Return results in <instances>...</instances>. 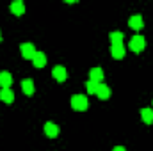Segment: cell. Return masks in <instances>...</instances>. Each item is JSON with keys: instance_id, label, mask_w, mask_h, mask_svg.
<instances>
[{"instance_id": "17", "label": "cell", "mask_w": 153, "mask_h": 151, "mask_svg": "<svg viewBox=\"0 0 153 151\" xmlns=\"http://www.w3.org/2000/svg\"><path fill=\"white\" fill-rule=\"evenodd\" d=\"M98 85H100V84H96V82H93V80H87V84H85V89H87V93H89V94H96V91H98Z\"/></svg>"}, {"instance_id": "19", "label": "cell", "mask_w": 153, "mask_h": 151, "mask_svg": "<svg viewBox=\"0 0 153 151\" xmlns=\"http://www.w3.org/2000/svg\"><path fill=\"white\" fill-rule=\"evenodd\" d=\"M0 39H2V34H0Z\"/></svg>"}, {"instance_id": "2", "label": "cell", "mask_w": 153, "mask_h": 151, "mask_svg": "<svg viewBox=\"0 0 153 151\" xmlns=\"http://www.w3.org/2000/svg\"><path fill=\"white\" fill-rule=\"evenodd\" d=\"M144 38L141 36V34H137V36H134V38L130 39V50L132 52H135V53H139V52H143L144 50Z\"/></svg>"}, {"instance_id": "1", "label": "cell", "mask_w": 153, "mask_h": 151, "mask_svg": "<svg viewBox=\"0 0 153 151\" xmlns=\"http://www.w3.org/2000/svg\"><path fill=\"white\" fill-rule=\"evenodd\" d=\"M71 107H73V110H78V112L85 110L87 109V98L84 94H75L71 98Z\"/></svg>"}, {"instance_id": "8", "label": "cell", "mask_w": 153, "mask_h": 151, "mask_svg": "<svg viewBox=\"0 0 153 151\" xmlns=\"http://www.w3.org/2000/svg\"><path fill=\"white\" fill-rule=\"evenodd\" d=\"M89 80H93L96 84H102V80H103V70L102 68H93L89 71Z\"/></svg>"}, {"instance_id": "15", "label": "cell", "mask_w": 153, "mask_h": 151, "mask_svg": "<svg viewBox=\"0 0 153 151\" xmlns=\"http://www.w3.org/2000/svg\"><path fill=\"white\" fill-rule=\"evenodd\" d=\"M141 117H143V121L146 124H152L153 123V110L152 109H143L141 110Z\"/></svg>"}, {"instance_id": "11", "label": "cell", "mask_w": 153, "mask_h": 151, "mask_svg": "<svg viewBox=\"0 0 153 151\" xmlns=\"http://www.w3.org/2000/svg\"><path fill=\"white\" fill-rule=\"evenodd\" d=\"M22 91H23L27 96H32V94H34V82H32L30 78H25V80L22 82Z\"/></svg>"}, {"instance_id": "6", "label": "cell", "mask_w": 153, "mask_h": 151, "mask_svg": "<svg viewBox=\"0 0 153 151\" xmlns=\"http://www.w3.org/2000/svg\"><path fill=\"white\" fill-rule=\"evenodd\" d=\"M45 133L48 135V137H57L59 135V126L55 124V123H52V121H48V123H45Z\"/></svg>"}, {"instance_id": "18", "label": "cell", "mask_w": 153, "mask_h": 151, "mask_svg": "<svg viewBox=\"0 0 153 151\" xmlns=\"http://www.w3.org/2000/svg\"><path fill=\"white\" fill-rule=\"evenodd\" d=\"M112 151H126V150H125L123 146H116V148H114V150H112Z\"/></svg>"}, {"instance_id": "10", "label": "cell", "mask_w": 153, "mask_h": 151, "mask_svg": "<svg viewBox=\"0 0 153 151\" xmlns=\"http://www.w3.org/2000/svg\"><path fill=\"white\" fill-rule=\"evenodd\" d=\"M11 84H13V75L9 71H2L0 73V85H2V89H9Z\"/></svg>"}, {"instance_id": "9", "label": "cell", "mask_w": 153, "mask_h": 151, "mask_svg": "<svg viewBox=\"0 0 153 151\" xmlns=\"http://www.w3.org/2000/svg\"><path fill=\"white\" fill-rule=\"evenodd\" d=\"M11 11H13V14L22 16V14L25 13V4H23L22 0H14V2L11 4Z\"/></svg>"}, {"instance_id": "12", "label": "cell", "mask_w": 153, "mask_h": 151, "mask_svg": "<svg viewBox=\"0 0 153 151\" xmlns=\"http://www.w3.org/2000/svg\"><path fill=\"white\" fill-rule=\"evenodd\" d=\"M0 100H2L4 103H13V101H14V93H13L11 89H2V91H0Z\"/></svg>"}, {"instance_id": "4", "label": "cell", "mask_w": 153, "mask_h": 151, "mask_svg": "<svg viewBox=\"0 0 153 151\" xmlns=\"http://www.w3.org/2000/svg\"><path fill=\"white\" fill-rule=\"evenodd\" d=\"M52 75H53V78H55L57 82H64V80L68 78V73H66V68H64V66H55V68L52 70Z\"/></svg>"}, {"instance_id": "14", "label": "cell", "mask_w": 153, "mask_h": 151, "mask_svg": "<svg viewBox=\"0 0 153 151\" xmlns=\"http://www.w3.org/2000/svg\"><path fill=\"white\" fill-rule=\"evenodd\" d=\"M32 62H34V66H36V68H43V66L46 64V55H45L43 52H36V53H34Z\"/></svg>"}, {"instance_id": "16", "label": "cell", "mask_w": 153, "mask_h": 151, "mask_svg": "<svg viewBox=\"0 0 153 151\" xmlns=\"http://www.w3.org/2000/svg\"><path fill=\"white\" fill-rule=\"evenodd\" d=\"M111 41H112V44H123V32H111Z\"/></svg>"}, {"instance_id": "13", "label": "cell", "mask_w": 153, "mask_h": 151, "mask_svg": "<svg viewBox=\"0 0 153 151\" xmlns=\"http://www.w3.org/2000/svg\"><path fill=\"white\" fill-rule=\"evenodd\" d=\"M111 53L114 59H123L125 57V46L123 44H112L111 46Z\"/></svg>"}, {"instance_id": "5", "label": "cell", "mask_w": 153, "mask_h": 151, "mask_svg": "<svg viewBox=\"0 0 153 151\" xmlns=\"http://www.w3.org/2000/svg\"><path fill=\"white\" fill-rule=\"evenodd\" d=\"M111 94H112V91H111V87H109V85H105V84H100V85H98L96 96H98L100 100H109V98H111Z\"/></svg>"}, {"instance_id": "7", "label": "cell", "mask_w": 153, "mask_h": 151, "mask_svg": "<svg viewBox=\"0 0 153 151\" xmlns=\"http://www.w3.org/2000/svg\"><path fill=\"white\" fill-rule=\"evenodd\" d=\"M128 25H130V29H134V30H141V29H143V16H141V14H134V16L128 20Z\"/></svg>"}, {"instance_id": "3", "label": "cell", "mask_w": 153, "mask_h": 151, "mask_svg": "<svg viewBox=\"0 0 153 151\" xmlns=\"http://www.w3.org/2000/svg\"><path fill=\"white\" fill-rule=\"evenodd\" d=\"M20 50H22L23 59H29V61H32V59H34V53L38 52V50L34 48V44H32V43H23Z\"/></svg>"}]
</instances>
